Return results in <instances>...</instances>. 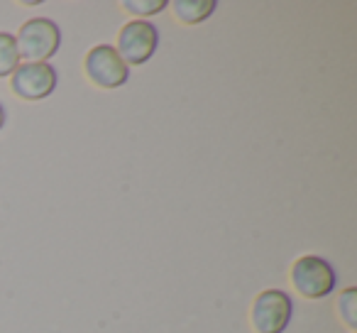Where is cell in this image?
Instances as JSON below:
<instances>
[{"instance_id": "2", "label": "cell", "mask_w": 357, "mask_h": 333, "mask_svg": "<svg viewBox=\"0 0 357 333\" xmlns=\"http://www.w3.org/2000/svg\"><path fill=\"white\" fill-rule=\"evenodd\" d=\"M291 282L298 289V294L306 299H323L335 292L337 272L328 260L318 255H303L294 262Z\"/></svg>"}, {"instance_id": "8", "label": "cell", "mask_w": 357, "mask_h": 333, "mask_svg": "<svg viewBox=\"0 0 357 333\" xmlns=\"http://www.w3.org/2000/svg\"><path fill=\"white\" fill-rule=\"evenodd\" d=\"M20 66V52H17L15 37L0 32V76H13Z\"/></svg>"}, {"instance_id": "3", "label": "cell", "mask_w": 357, "mask_h": 333, "mask_svg": "<svg viewBox=\"0 0 357 333\" xmlns=\"http://www.w3.org/2000/svg\"><path fill=\"white\" fill-rule=\"evenodd\" d=\"M86 76L91 79V84H96L98 89L113 91L120 89L123 84H128L130 79V66L120 59L118 50L110 45H98L86 54L84 61Z\"/></svg>"}, {"instance_id": "1", "label": "cell", "mask_w": 357, "mask_h": 333, "mask_svg": "<svg viewBox=\"0 0 357 333\" xmlns=\"http://www.w3.org/2000/svg\"><path fill=\"white\" fill-rule=\"evenodd\" d=\"M20 59L27 61H47L59 52L61 30L50 17H32L20 27L15 37Z\"/></svg>"}, {"instance_id": "11", "label": "cell", "mask_w": 357, "mask_h": 333, "mask_svg": "<svg viewBox=\"0 0 357 333\" xmlns=\"http://www.w3.org/2000/svg\"><path fill=\"white\" fill-rule=\"evenodd\" d=\"M3 125H6V108L0 105V130H3Z\"/></svg>"}, {"instance_id": "9", "label": "cell", "mask_w": 357, "mask_h": 333, "mask_svg": "<svg viewBox=\"0 0 357 333\" xmlns=\"http://www.w3.org/2000/svg\"><path fill=\"white\" fill-rule=\"evenodd\" d=\"M337 313H340V318L345 321V326L350 328V331H355L357 328V289L355 287L345 289V292L337 297Z\"/></svg>"}, {"instance_id": "4", "label": "cell", "mask_w": 357, "mask_h": 333, "mask_svg": "<svg viewBox=\"0 0 357 333\" xmlns=\"http://www.w3.org/2000/svg\"><path fill=\"white\" fill-rule=\"evenodd\" d=\"M159 47V30L147 20H132L123 25L118 35V54L128 66H139L154 57Z\"/></svg>"}, {"instance_id": "5", "label": "cell", "mask_w": 357, "mask_h": 333, "mask_svg": "<svg viewBox=\"0 0 357 333\" xmlns=\"http://www.w3.org/2000/svg\"><path fill=\"white\" fill-rule=\"evenodd\" d=\"M294 316V302L284 289H267L252 304V326L257 333H284Z\"/></svg>"}, {"instance_id": "10", "label": "cell", "mask_w": 357, "mask_h": 333, "mask_svg": "<svg viewBox=\"0 0 357 333\" xmlns=\"http://www.w3.org/2000/svg\"><path fill=\"white\" fill-rule=\"evenodd\" d=\"M167 0H123V8L128 13H132L137 20H144L149 15H157L167 8Z\"/></svg>"}, {"instance_id": "7", "label": "cell", "mask_w": 357, "mask_h": 333, "mask_svg": "<svg viewBox=\"0 0 357 333\" xmlns=\"http://www.w3.org/2000/svg\"><path fill=\"white\" fill-rule=\"evenodd\" d=\"M174 17L184 25H199V22L208 20L215 10L218 3L215 0H174Z\"/></svg>"}, {"instance_id": "6", "label": "cell", "mask_w": 357, "mask_h": 333, "mask_svg": "<svg viewBox=\"0 0 357 333\" xmlns=\"http://www.w3.org/2000/svg\"><path fill=\"white\" fill-rule=\"evenodd\" d=\"M59 76L47 61H25L10 76V89L22 101H42L54 94Z\"/></svg>"}]
</instances>
